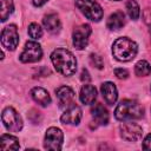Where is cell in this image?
<instances>
[{"mask_svg":"<svg viewBox=\"0 0 151 151\" xmlns=\"http://www.w3.org/2000/svg\"><path fill=\"white\" fill-rule=\"evenodd\" d=\"M42 57L41 46L37 41H27L25 44V48L20 54V61L28 64V63H37Z\"/></svg>","mask_w":151,"mask_h":151,"instance_id":"52a82bcc","label":"cell"},{"mask_svg":"<svg viewBox=\"0 0 151 151\" xmlns=\"http://www.w3.org/2000/svg\"><path fill=\"white\" fill-rule=\"evenodd\" d=\"M91 26L88 24H83L73 29V45L77 50H84L88 44V38L91 35Z\"/></svg>","mask_w":151,"mask_h":151,"instance_id":"9c48e42d","label":"cell"},{"mask_svg":"<svg viewBox=\"0 0 151 151\" xmlns=\"http://www.w3.org/2000/svg\"><path fill=\"white\" fill-rule=\"evenodd\" d=\"M1 44L8 51H14L19 44V33L15 25L6 26L1 32Z\"/></svg>","mask_w":151,"mask_h":151,"instance_id":"30bf717a","label":"cell"},{"mask_svg":"<svg viewBox=\"0 0 151 151\" xmlns=\"http://www.w3.org/2000/svg\"><path fill=\"white\" fill-rule=\"evenodd\" d=\"M79 97H80V101L83 104H86V105L93 104L97 98V90L94 86H92L90 84H85L80 90Z\"/></svg>","mask_w":151,"mask_h":151,"instance_id":"e0dca14e","label":"cell"},{"mask_svg":"<svg viewBox=\"0 0 151 151\" xmlns=\"http://www.w3.org/2000/svg\"><path fill=\"white\" fill-rule=\"evenodd\" d=\"M63 140H64L63 131L58 127L52 126L46 130L45 139H44V147L51 151H59L63 146Z\"/></svg>","mask_w":151,"mask_h":151,"instance_id":"8992f818","label":"cell"},{"mask_svg":"<svg viewBox=\"0 0 151 151\" xmlns=\"http://www.w3.org/2000/svg\"><path fill=\"white\" fill-rule=\"evenodd\" d=\"M57 93V98L59 101V106L61 109H67L70 107L74 100V91L68 87V86H60L55 90Z\"/></svg>","mask_w":151,"mask_h":151,"instance_id":"7c38bea8","label":"cell"},{"mask_svg":"<svg viewBox=\"0 0 151 151\" xmlns=\"http://www.w3.org/2000/svg\"><path fill=\"white\" fill-rule=\"evenodd\" d=\"M31 96H32L33 100L35 103H38L39 105H41V106H47L51 103L50 93L45 88H42V87H34V88H32Z\"/></svg>","mask_w":151,"mask_h":151,"instance_id":"ac0fdd59","label":"cell"},{"mask_svg":"<svg viewBox=\"0 0 151 151\" xmlns=\"http://www.w3.org/2000/svg\"><path fill=\"white\" fill-rule=\"evenodd\" d=\"M80 119H81V109L76 104H72L70 107L65 109V112L60 117L61 123L67 125H78Z\"/></svg>","mask_w":151,"mask_h":151,"instance_id":"8fae6325","label":"cell"},{"mask_svg":"<svg viewBox=\"0 0 151 151\" xmlns=\"http://www.w3.org/2000/svg\"><path fill=\"white\" fill-rule=\"evenodd\" d=\"M14 5L13 0H0V19L1 21H6L8 17L13 13Z\"/></svg>","mask_w":151,"mask_h":151,"instance_id":"ffe728a7","label":"cell"},{"mask_svg":"<svg viewBox=\"0 0 151 151\" xmlns=\"http://www.w3.org/2000/svg\"><path fill=\"white\" fill-rule=\"evenodd\" d=\"M119 131H120L122 138L125 139L126 142H137L140 139L143 133L142 126L131 120H125L119 126Z\"/></svg>","mask_w":151,"mask_h":151,"instance_id":"ba28073f","label":"cell"},{"mask_svg":"<svg viewBox=\"0 0 151 151\" xmlns=\"http://www.w3.org/2000/svg\"><path fill=\"white\" fill-rule=\"evenodd\" d=\"M114 76L118 79H126L129 78V71L125 68H116L114 70Z\"/></svg>","mask_w":151,"mask_h":151,"instance_id":"d4e9b609","label":"cell"},{"mask_svg":"<svg viewBox=\"0 0 151 151\" xmlns=\"http://www.w3.org/2000/svg\"><path fill=\"white\" fill-rule=\"evenodd\" d=\"M51 60L60 74L65 77L72 76L77 70V59L73 53L66 48H57L51 54Z\"/></svg>","mask_w":151,"mask_h":151,"instance_id":"6da1fadb","label":"cell"},{"mask_svg":"<svg viewBox=\"0 0 151 151\" xmlns=\"http://www.w3.org/2000/svg\"><path fill=\"white\" fill-rule=\"evenodd\" d=\"M80 79L83 80V81H85V83H88L90 81V79H91V77L88 76V72H87V70H83L81 71V77H80Z\"/></svg>","mask_w":151,"mask_h":151,"instance_id":"4316f807","label":"cell"},{"mask_svg":"<svg viewBox=\"0 0 151 151\" xmlns=\"http://www.w3.org/2000/svg\"><path fill=\"white\" fill-rule=\"evenodd\" d=\"M124 24H125V14L122 11H117L112 13L106 21V26L111 31H119L124 26Z\"/></svg>","mask_w":151,"mask_h":151,"instance_id":"2e32d148","label":"cell"},{"mask_svg":"<svg viewBox=\"0 0 151 151\" xmlns=\"http://www.w3.org/2000/svg\"><path fill=\"white\" fill-rule=\"evenodd\" d=\"M19 140L12 134H2L0 138V149L1 150H18Z\"/></svg>","mask_w":151,"mask_h":151,"instance_id":"d6986e66","label":"cell"},{"mask_svg":"<svg viewBox=\"0 0 151 151\" xmlns=\"http://www.w3.org/2000/svg\"><path fill=\"white\" fill-rule=\"evenodd\" d=\"M143 149L144 150H151V133L147 134L143 142Z\"/></svg>","mask_w":151,"mask_h":151,"instance_id":"484cf974","label":"cell"},{"mask_svg":"<svg viewBox=\"0 0 151 151\" xmlns=\"http://www.w3.org/2000/svg\"><path fill=\"white\" fill-rule=\"evenodd\" d=\"M126 11L129 17L132 20H137L140 15V8L136 0H127L126 1Z\"/></svg>","mask_w":151,"mask_h":151,"instance_id":"44dd1931","label":"cell"},{"mask_svg":"<svg viewBox=\"0 0 151 151\" xmlns=\"http://www.w3.org/2000/svg\"><path fill=\"white\" fill-rule=\"evenodd\" d=\"M90 59H91V63L97 67V68H103V66H104V63H103V59H101V57L100 55H98V54H91L90 55Z\"/></svg>","mask_w":151,"mask_h":151,"instance_id":"cb8c5ba5","label":"cell"},{"mask_svg":"<svg viewBox=\"0 0 151 151\" xmlns=\"http://www.w3.org/2000/svg\"><path fill=\"white\" fill-rule=\"evenodd\" d=\"M47 1H48V0H32L33 5H34V6H37V7H40V6L45 5Z\"/></svg>","mask_w":151,"mask_h":151,"instance_id":"83f0119b","label":"cell"},{"mask_svg":"<svg viewBox=\"0 0 151 151\" xmlns=\"http://www.w3.org/2000/svg\"><path fill=\"white\" fill-rule=\"evenodd\" d=\"M91 114L98 125H106L109 123V112L101 104H94L91 109Z\"/></svg>","mask_w":151,"mask_h":151,"instance_id":"5bb4252c","label":"cell"},{"mask_svg":"<svg viewBox=\"0 0 151 151\" xmlns=\"http://www.w3.org/2000/svg\"><path fill=\"white\" fill-rule=\"evenodd\" d=\"M28 35L34 40H38V39H40L42 37V28L38 24L32 22L28 26Z\"/></svg>","mask_w":151,"mask_h":151,"instance_id":"603a6c76","label":"cell"},{"mask_svg":"<svg viewBox=\"0 0 151 151\" xmlns=\"http://www.w3.org/2000/svg\"><path fill=\"white\" fill-rule=\"evenodd\" d=\"M42 24L45 26V28L52 33V34H57L60 28H61V22H60V19L57 14L54 13H51V14H47L42 19Z\"/></svg>","mask_w":151,"mask_h":151,"instance_id":"9a60e30c","label":"cell"},{"mask_svg":"<svg viewBox=\"0 0 151 151\" xmlns=\"http://www.w3.org/2000/svg\"><path fill=\"white\" fill-rule=\"evenodd\" d=\"M100 91H101V94H103L104 100H105L109 105H113V104L117 101L118 91H117V87H116V85H114L113 83L106 81V83L101 84Z\"/></svg>","mask_w":151,"mask_h":151,"instance_id":"4fadbf2b","label":"cell"},{"mask_svg":"<svg viewBox=\"0 0 151 151\" xmlns=\"http://www.w3.org/2000/svg\"><path fill=\"white\" fill-rule=\"evenodd\" d=\"M150 32H151V26H150Z\"/></svg>","mask_w":151,"mask_h":151,"instance_id":"f546056e","label":"cell"},{"mask_svg":"<svg viewBox=\"0 0 151 151\" xmlns=\"http://www.w3.org/2000/svg\"><path fill=\"white\" fill-rule=\"evenodd\" d=\"M1 119L5 127L11 132H19L22 129V119L20 114L11 106L4 109L1 113Z\"/></svg>","mask_w":151,"mask_h":151,"instance_id":"5b68a950","label":"cell"},{"mask_svg":"<svg viewBox=\"0 0 151 151\" xmlns=\"http://www.w3.org/2000/svg\"><path fill=\"white\" fill-rule=\"evenodd\" d=\"M143 114H144L143 107L137 101L131 100V99L122 100L117 105L116 111H114V117L120 122L139 119L143 117Z\"/></svg>","mask_w":151,"mask_h":151,"instance_id":"3957f363","label":"cell"},{"mask_svg":"<svg viewBox=\"0 0 151 151\" xmlns=\"http://www.w3.org/2000/svg\"><path fill=\"white\" fill-rule=\"evenodd\" d=\"M137 51H138L137 44L133 40L126 38V37L118 38L112 45V54H113V57L117 60L123 61V63L132 60L136 57Z\"/></svg>","mask_w":151,"mask_h":151,"instance_id":"7a4b0ae2","label":"cell"},{"mask_svg":"<svg viewBox=\"0 0 151 151\" xmlns=\"http://www.w3.org/2000/svg\"><path fill=\"white\" fill-rule=\"evenodd\" d=\"M76 6L91 21L98 22L103 18V8L96 0H77Z\"/></svg>","mask_w":151,"mask_h":151,"instance_id":"277c9868","label":"cell"},{"mask_svg":"<svg viewBox=\"0 0 151 151\" xmlns=\"http://www.w3.org/2000/svg\"><path fill=\"white\" fill-rule=\"evenodd\" d=\"M111 1H119V0H111Z\"/></svg>","mask_w":151,"mask_h":151,"instance_id":"f1b7e54d","label":"cell"},{"mask_svg":"<svg viewBox=\"0 0 151 151\" xmlns=\"http://www.w3.org/2000/svg\"><path fill=\"white\" fill-rule=\"evenodd\" d=\"M134 73L138 77H146L151 73V66L146 60H139L134 66Z\"/></svg>","mask_w":151,"mask_h":151,"instance_id":"7402d4cb","label":"cell"}]
</instances>
